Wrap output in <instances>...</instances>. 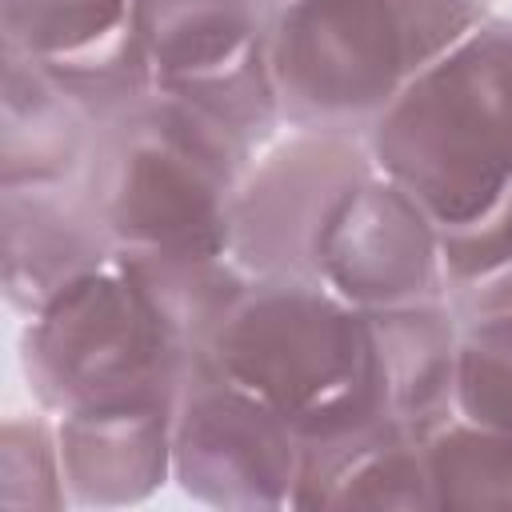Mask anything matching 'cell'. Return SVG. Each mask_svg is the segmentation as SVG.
I'll list each match as a JSON object with an SVG mask.
<instances>
[{
	"label": "cell",
	"mask_w": 512,
	"mask_h": 512,
	"mask_svg": "<svg viewBox=\"0 0 512 512\" xmlns=\"http://www.w3.org/2000/svg\"><path fill=\"white\" fill-rule=\"evenodd\" d=\"M364 140L376 172L440 232L496 208L512 192V16L488 12L380 112Z\"/></svg>",
	"instance_id": "cell-1"
},
{
	"label": "cell",
	"mask_w": 512,
	"mask_h": 512,
	"mask_svg": "<svg viewBox=\"0 0 512 512\" xmlns=\"http://www.w3.org/2000/svg\"><path fill=\"white\" fill-rule=\"evenodd\" d=\"M488 12V0H296L268 20L288 128L368 136L380 112Z\"/></svg>",
	"instance_id": "cell-2"
},
{
	"label": "cell",
	"mask_w": 512,
	"mask_h": 512,
	"mask_svg": "<svg viewBox=\"0 0 512 512\" xmlns=\"http://www.w3.org/2000/svg\"><path fill=\"white\" fill-rule=\"evenodd\" d=\"M252 148L172 92H148L104 120L84 192L112 248H228Z\"/></svg>",
	"instance_id": "cell-3"
},
{
	"label": "cell",
	"mask_w": 512,
	"mask_h": 512,
	"mask_svg": "<svg viewBox=\"0 0 512 512\" xmlns=\"http://www.w3.org/2000/svg\"><path fill=\"white\" fill-rule=\"evenodd\" d=\"M196 364L116 260L64 284L20 328L24 384L52 416L176 400Z\"/></svg>",
	"instance_id": "cell-4"
},
{
	"label": "cell",
	"mask_w": 512,
	"mask_h": 512,
	"mask_svg": "<svg viewBox=\"0 0 512 512\" xmlns=\"http://www.w3.org/2000/svg\"><path fill=\"white\" fill-rule=\"evenodd\" d=\"M208 360L292 428L376 376L372 312L312 276H252L208 344Z\"/></svg>",
	"instance_id": "cell-5"
},
{
	"label": "cell",
	"mask_w": 512,
	"mask_h": 512,
	"mask_svg": "<svg viewBox=\"0 0 512 512\" xmlns=\"http://www.w3.org/2000/svg\"><path fill=\"white\" fill-rule=\"evenodd\" d=\"M172 484L208 508H292L300 436L284 412L204 356L176 396Z\"/></svg>",
	"instance_id": "cell-6"
},
{
	"label": "cell",
	"mask_w": 512,
	"mask_h": 512,
	"mask_svg": "<svg viewBox=\"0 0 512 512\" xmlns=\"http://www.w3.org/2000/svg\"><path fill=\"white\" fill-rule=\"evenodd\" d=\"M364 136L284 128L264 144L232 200L228 252L248 276H312L316 236L336 200L372 172Z\"/></svg>",
	"instance_id": "cell-7"
},
{
	"label": "cell",
	"mask_w": 512,
	"mask_h": 512,
	"mask_svg": "<svg viewBox=\"0 0 512 512\" xmlns=\"http://www.w3.org/2000/svg\"><path fill=\"white\" fill-rule=\"evenodd\" d=\"M312 268L316 280L364 312L448 296L436 220L376 168L328 212L316 236Z\"/></svg>",
	"instance_id": "cell-8"
},
{
	"label": "cell",
	"mask_w": 512,
	"mask_h": 512,
	"mask_svg": "<svg viewBox=\"0 0 512 512\" xmlns=\"http://www.w3.org/2000/svg\"><path fill=\"white\" fill-rule=\"evenodd\" d=\"M116 248L80 184L0 188V288L28 320L76 276L112 264Z\"/></svg>",
	"instance_id": "cell-9"
},
{
	"label": "cell",
	"mask_w": 512,
	"mask_h": 512,
	"mask_svg": "<svg viewBox=\"0 0 512 512\" xmlns=\"http://www.w3.org/2000/svg\"><path fill=\"white\" fill-rule=\"evenodd\" d=\"M176 400H140L56 416L72 508H132L172 480Z\"/></svg>",
	"instance_id": "cell-10"
},
{
	"label": "cell",
	"mask_w": 512,
	"mask_h": 512,
	"mask_svg": "<svg viewBox=\"0 0 512 512\" xmlns=\"http://www.w3.org/2000/svg\"><path fill=\"white\" fill-rule=\"evenodd\" d=\"M0 188L80 184L100 124L32 60L0 52Z\"/></svg>",
	"instance_id": "cell-11"
},
{
	"label": "cell",
	"mask_w": 512,
	"mask_h": 512,
	"mask_svg": "<svg viewBox=\"0 0 512 512\" xmlns=\"http://www.w3.org/2000/svg\"><path fill=\"white\" fill-rule=\"evenodd\" d=\"M132 16L164 92L208 80L268 44L256 0H132Z\"/></svg>",
	"instance_id": "cell-12"
},
{
	"label": "cell",
	"mask_w": 512,
	"mask_h": 512,
	"mask_svg": "<svg viewBox=\"0 0 512 512\" xmlns=\"http://www.w3.org/2000/svg\"><path fill=\"white\" fill-rule=\"evenodd\" d=\"M112 260L196 360L252 284L228 248H120Z\"/></svg>",
	"instance_id": "cell-13"
},
{
	"label": "cell",
	"mask_w": 512,
	"mask_h": 512,
	"mask_svg": "<svg viewBox=\"0 0 512 512\" xmlns=\"http://www.w3.org/2000/svg\"><path fill=\"white\" fill-rule=\"evenodd\" d=\"M380 368L388 376L392 408L412 436H428L456 416V352L460 320L448 300L372 312Z\"/></svg>",
	"instance_id": "cell-14"
},
{
	"label": "cell",
	"mask_w": 512,
	"mask_h": 512,
	"mask_svg": "<svg viewBox=\"0 0 512 512\" xmlns=\"http://www.w3.org/2000/svg\"><path fill=\"white\" fill-rule=\"evenodd\" d=\"M132 24V0H0V52L64 64L112 44Z\"/></svg>",
	"instance_id": "cell-15"
},
{
	"label": "cell",
	"mask_w": 512,
	"mask_h": 512,
	"mask_svg": "<svg viewBox=\"0 0 512 512\" xmlns=\"http://www.w3.org/2000/svg\"><path fill=\"white\" fill-rule=\"evenodd\" d=\"M432 508H512V436L464 416L420 440Z\"/></svg>",
	"instance_id": "cell-16"
},
{
	"label": "cell",
	"mask_w": 512,
	"mask_h": 512,
	"mask_svg": "<svg viewBox=\"0 0 512 512\" xmlns=\"http://www.w3.org/2000/svg\"><path fill=\"white\" fill-rule=\"evenodd\" d=\"M0 508L4 512H64L72 508L64 464H60V440H56V416L36 412H12L0 428Z\"/></svg>",
	"instance_id": "cell-17"
},
{
	"label": "cell",
	"mask_w": 512,
	"mask_h": 512,
	"mask_svg": "<svg viewBox=\"0 0 512 512\" xmlns=\"http://www.w3.org/2000/svg\"><path fill=\"white\" fill-rule=\"evenodd\" d=\"M456 416L512 436V312L460 324Z\"/></svg>",
	"instance_id": "cell-18"
},
{
	"label": "cell",
	"mask_w": 512,
	"mask_h": 512,
	"mask_svg": "<svg viewBox=\"0 0 512 512\" xmlns=\"http://www.w3.org/2000/svg\"><path fill=\"white\" fill-rule=\"evenodd\" d=\"M316 508H432L420 436H396L352 460L320 492Z\"/></svg>",
	"instance_id": "cell-19"
},
{
	"label": "cell",
	"mask_w": 512,
	"mask_h": 512,
	"mask_svg": "<svg viewBox=\"0 0 512 512\" xmlns=\"http://www.w3.org/2000/svg\"><path fill=\"white\" fill-rule=\"evenodd\" d=\"M440 260H444L448 296L476 288V284L500 276L504 268H512V192L484 216L440 232Z\"/></svg>",
	"instance_id": "cell-20"
},
{
	"label": "cell",
	"mask_w": 512,
	"mask_h": 512,
	"mask_svg": "<svg viewBox=\"0 0 512 512\" xmlns=\"http://www.w3.org/2000/svg\"><path fill=\"white\" fill-rule=\"evenodd\" d=\"M448 308L456 312V320H476V316H500V312H512V268H504L500 276L476 284V288H464V292H452L448 296Z\"/></svg>",
	"instance_id": "cell-21"
},
{
	"label": "cell",
	"mask_w": 512,
	"mask_h": 512,
	"mask_svg": "<svg viewBox=\"0 0 512 512\" xmlns=\"http://www.w3.org/2000/svg\"><path fill=\"white\" fill-rule=\"evenodd\" d=\"M288 4H296V0H256V8H260V12L268 16V20H272V16L280 12V8H288Z\"/></svg>",
	"instance_id": "cell-22"
},
{
	"label": "cell",
	"mask_w": 512,
	"mask_h": 512,
	"mask_svg": "<svg viewBox=\"0 0 512 512\" xmlns=\"http://www.w3.org/2000/svg\"><path fill=\"white\" fill-rule=\"evenodd\" d=\"M488 4H496V0H488Z\"/></svg>",
	"instance_id": "cell-23"
}]
</instances>
